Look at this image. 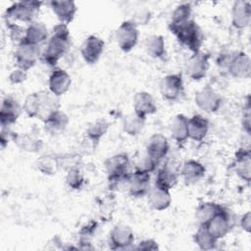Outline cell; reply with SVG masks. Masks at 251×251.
Masks as SVG:
<instances>
[{
    "instance_id": "25",
    "label": "cell",
    "mask_w": 251,
    "mask_h": 251,
    "mask_svg": "<svg viewBox=\"0 0 251 251\" xmlns=\"http://www.w3.org/2000/svg\"><path fill=\"white\" fill-rule=\"evenodd\" d=\"M69 117L66 113L61 110H57L53 112L43 123L44 129L46 132L52 135H57L62 133L69 125Z\"/></svg>"
},
{
    "instance_id": "41",
    "label": "cell",
    "mask_w": 251,
    "mask_h": 251,
    "mask_svg": "<svg viewBox=\"0 0 251 251\" xmlns=\"http://www.w3.org/2000/svg\"><path fill=\"white\" fill-rule=\"evenodd\" d=\"M151 19V13L146 10V9H142V10H139L137 11L132 20H130L135 25H146Z\"/></svg>"
},
{
    "instance_id": "3",
    "label": "cell",
    "mask_w": 251,
    "mask_h": 251,
    "mask_svg": "<svg viewBox=\"0 0 251 251\" xmlns=\"http://www.w3.org/2000/svg\"><path fill=\"white\" fill-rule=\"evenodd\" d=\"M105 170L111 187H116L128 180L132 171L129 157L126 153H119L105 160Z\"/></svg>"
},
{
    "instance_id": "37",
    "label": "cell",
    "mask_w": 251,
    "mask_h": 251,
    "mask_svg": "<svg viewBox=\"0 0 251 251\" xmlns=\"http://www.w3.org/2000/svg\"><path fill=\"white\" fill-rule=\"evenodd\" d=\"M60 166L57 158L53 156H41L36 161V167L39 172L46 176H52L56 174Z\"/></svg>"
},
{
    "instance_id": "27",
    "label": "cell",
    "mask_w": 251,
    "mask_h": 251,
    "mask_svg": "<svg viewBox=\"0 0 251 251\" xmlns=\"http://www.w3.org/2000/svg\"><path fill=\"white\" fill-rule=\"evenodd\" d=\"M147 196L149 206L156 211H164L168 209L172 203L170 191L163 190L156 186L149 190Z\"/></svg>"
},
{
    "instance_id": "42",
    "label": "cell",
    "mask_w": 251,
    "mask_h": 251,
    "mask_svg": "<svg viewBox=\"0 0 251 251\" xmlns=\"http://www.w3.org/2000/svg\"><path fill=\"white\" fill-rule=\"evenodd\" d=\"M25 78H26V72L20 68L15 69L9 75V80L13 84L22 83L25 80Z\"/></svg>"
},
{
    "instance_id": "13",
    "label": "cell",
    "mask_w": 251,
    "mask_h": 251,
    "mask_svg": "<svg viewBox=\"0 0 251 251\" xmlns=\"http://www.w3.org/2000/svg\"><path fill=\"white\" fill-rule=\"evenodd\" d=\"M134 242V235L130 227L119 225L109 234V246L112 250H123L129 248Z\"/></svg>"
},
{
    "instance_id": "45",
    "label": "cell",
    "mask_w": 251,
    "mask_h": 251,
    "mask_svg": "<svg viewBox=\"0 0 251 251\" xmlns=\"http://www.w3.org/2000/svg\"><path fill=\"white\" fill-rule=\"evenodd\" d=\"M240 225H241V227H242L245 231H247V232L250 231V226H251V216H250V212H246V213L242 216V218H241V220H240Z\"/></svg>"
},
{
    "instance_id": "21",
    "label": "cell",
    "mask_w": 251,
    "mask_h": 251,
    "mask_svg": "<svg viewBox=\"0 0 251 251\" xmlns=\"http://www.w3.org/2000/svg\"><path fill=\"white\" fill-rule=\"evenodd\" d=\"M133 110L134 114L145 120L147 116L153 115L157 112V105L153 96L149 92L139 91L133 98Z\"/></svg>"
},
{
    "instance_id": "22",
    "label": "cell",
    "mask_w": 251,
    "mask_h": 251,
    "mask_svg": "<svg viewBox=\"0 0 251 251\" xmlns=\"http://www.w3.org/2000/svg\"><path fill=\"white\" fill-rule=\"evenodd\" d=\"M206 169L200 162L190 159L183 163L180 175L186 184H194L205 176Z\"/></svg>"
},
{
    "instance_id": "38",
    "label": "cell",
    "mask_w": 251,
    "mask_h": 251,
    "mask_svg": "<svg viewBox=\"0 0 251 251\" xmlns=\"http://www.w3.org/2000/svg\"><path fill=\"white\" fill-rule=\"evenodd\" d=\"M97 226H98L97 222L90 221L87 224H85L84 226H82L81 228L79 229V232H78V235H79L78 242L81 245H85L83 249H88L87 246L90 245L91 239H92L93 235L95 234Z\"/></svg>"
},
{
    "instance_id": "40",
    "label": "cell",
    "mask_w": 251,
    "mask_h": 251,
    "mask_svg": "<svg viewBox=\"0 0 251 251\" xmlns=\"http://www.w3.org/2000/svg\"><path fill=\"white\" fill-rule=\"evenodd\" d=\"M159 163H157L155 160H153L151 157H149L146 153L143 157H141L136 166H135V169L136 170H140V171H145V172H148V173H152L156 170L157 166H158Z\"/></svg>"
},
{
    "instance_id": "6",
    "label": "cell",
    "mask_w": 251,
    "mask_h": 251,
    "mask_svg": "<svg viewBox=\"0 0 251 251\" xmlns=\"http://www.w3.org/2000/svg\"><path fill=\"white\" fill-rule=\"evenodd\" d=\"M40 57L41 51L39 45L31 44L24 39L18 43L15 52V62L17 64V68L27 72L35 65Z\"/></svg>"
},
{
    "instance_id": "32",
    "label": "cell",
    "mask_w": 251,
    "mask_h": 251,
    "mask_svg": "<svg viewBox=\"0 0 251 251\" xmlns=\"http://www.w3.org/2000/svg\"><path fill=\"white\" fill-rule=\"evenodd\" d=\"M145 49L147 54L154 59H161L166 55L165 39L160 34H153L146 38Z\"/></svg>"
},
{
    "instance_id": "7",
    "label": "cell",
    "mask_w": 251,
    "mask_h": 251,
    "mask_svg": "<svg viewBox=\"0 0 251 251\" xmlns=\"http://www.w3.org/2000/svg\"><path fill=\"white\" fill-rule=\"evenodd\" d=\"M160 92L167 101H176L184 94V84L181 74L165 75L160 82Z\"/></svg>"
},
{
    "instance_id": "24",
    "label": "cell",
    "mask_w": 251,
    "mask_h": 251,
    "mask_svg": "<svg viewBox=\"0 0 251 251\" xmlns=\"http://www.w3.org/2000/svg\"><path fill=\"white\" fill-rule=\"evenodd\" d=\"M209 121L205 117L196 114L188 119V138L194 141H202L209 131Z\"/></svg>"
},
{
    "instance_id": "10",
    "label": "cell",
    "mask_w": 251,
    "mask_h": 251,
    "mask_svg": "<svg viewBox=\"0 0 251 251\" xmlns=\"http://www.w3.org/2000/svg\"><path fill=\"white\" fill-rule=\"evenodd\" d=\"M196 106L205 113H215L221 108L222 98L210 86H205L195 93Z\"/></svg>"
},
{
    "instance_id": "12",
    "label": "cell",
    "mask_w": 251,
    "mask_h": 251,
    "mask_svg": "<svg viewBox=\"0 0 251 251\" xmlns=\"http://www.w3.org/2000/svg\"><path fill=\"white\" fill-rule=\"evenodd\" d=\"M150 173L134 169L128 180V192L132 197H143L147 195L150 190Z\"/></svg>"
},
{
    "instance_id": "8",
    "label": "cell",
    "mask_w": 251,
    "mask_h": 251,
    "mask_svg": "<svg viewBox=\"0 0 251 251\" xmlns=\"http://www.w3.org/2000/svg\"><path fill=\"white\" fill-rule=\"evenodd\" d=\"M138 29L131 21L123 22L116 31V39L119 47L124 52L131 51L138 41Z\"/></svg>"
},
{
    "instance_id": "2",
    "label": "cell",
    "mask_w": 251,
    "mask_h": 251,
    "mask_svg": "<svg viewBox=\"0 0 251 251\" xmlns=\"http://www.w3.org/2000/svg\"><path fill=\"white\" fill-rule=\"evenodd\" d=\"M59 97L50 91L30 93L24 102V111L29 118H37L43 122L55 111L59 110Z\"/></svg>"
},
{
    "instance_id": "35",
    "label": "cell",
    "mask_w": 251,
    "mask_h": 251,
    "mask_svg": "<svg viewBox=\"0 0 251 251\" xmlns=\"http://www.w3.org/2000/svg\"><path fill=\"white\" fill-rule=\"evenodd\" d=\"M191 6L189 3H182L176 7V9L172 13L171 22L169 24V26H177L180 25H183L190 21L191 17Z\"/></svg>"
},
{
    "instance_id": "26",
    "label": "cell",
    "mask_w": 251,
    "mask_h": 251,
    "mask_svg": "<svg viewBox=\"0 0 251 251\" xmlns=\"http://www.w3.org/2000/svg\"><path fill=\"white\" fill-rule=\"evenodd\" d=\"M12 139L20 149L26 152H38L43 146L42 140L31 132L13 133Z\"/></svg>"
},
{
    "instance_id": "33",
    "label": "cell",
    "mask_w": 251,
    "mask_h": 251,
    "mask_svg": "<svg viewBox=\"0 0 251 251\" xmlns=\"http://www.w3.org/2000/svg\"><path fill=\"white\" fill-rule=\"evenodd\" d=\"M222 208V205L215 202H205L200 204L196 209L195 213V218L198 225L201 226H205Z\"/></svg>"
},
{
    "instance_id": "9",
    "label": "cell",
    "mask_w": 251,
    "mask_h": 251,
    "mask_svg": "<svg viewBox=\"0 0 251 251\" xmlns=\"http://www.w3.org/2000/svg\"><path fill=\"white\" fill-rule=\"evenodd\" d=\"M210 55L204 52L194 53L186 62V75L193 80H200L204 78L208 73L210 63Z\"/></svg>"
},
{
    "instance_id": "15",
    "label": "cell",
    "mask_w": 251,
    "mask_h": 251,
    "mask_svg": "<svg viewBox=\"0 0 251 251\" xmlns=\"http://www.w3.org/2000/svg\"><path fill=\"white\" fill-rule=\"evenodd\" d=\"M228 74L235 78H248L251 72L249 56L242 51L233 53L226 68Z\"/></svg>"
},
{
    "instance_id": "20",
    "label": "cell",
    "mask_w": 251,
    "mask_h": 251,
    "mask_svg": "<svg viewBox=\"0 0 251 251\" xmlns=\"http://www.w3.org/2000/svg\"><path fill=\"white\" fill-rule=\"evenodd\" d=\"M49 5L57 19L60 21V24L68 25L75 19L77 8L74 1L53 0L49 2Z\"/></svg>"
},
{
    "instance_id": "16",
    "label": "cell",
    "mask_w": 251,
    "mask_h": 251,
    "mask_svg": "<svg viewBox=\"0 0 251 251\" xmlns=\"http://www.w3.org/2000/svg\"><path fill=\"white\" fill-rule=\"evenodd\" d=\"M169 149V141L162 133H154L147 140L146 154L157 163H160L168 155Z\"/></svg>"
},
{
    "instance_id": "36",
    "label": "cell",
    "mask_w": 251,
    "mask_h": 251,
    "mask_svg": "<svg viewBox=\"0 0 251 251\" xmlns=\"http://www.w3.org/2000/svg\"><path fill=\"white\" fill-rule=\"evenodd\" d=\"M145 120L138 117L136 114H130L125 117L123 121V129L124 131L131 136H136L140 133L144 126Z\"/></svg>"
},
{
    "instance_id": "19",
    "label": "cell",
    "mask_w": 251,
    "mask_h": 251,
    "mask_svg": "<svg viewBox=\"0 0 251 251\" xmlns=\"http://www.w3.org/2000/svg\"><path fill=\"white\" fill-rule=\"evenodd\" d=\"M251 22V4L248 1L237 0L231 8V23L235 28L242 29Z\"/></svg>"
},
{
    "instance_id": "44",
    "label": "cell",
    "mask_w": 251,
    "mask_h": 251,
    "mask_svg": "<svg viewBox=\"0 0 251 251\" xmlns=\"http://www.w3.org/2000/svg\"><path fill=\"white\" fill-rule=\"evenodd\" d=\"M158 248L159 247H158L157 242L155 240H153V239L142 240L135 247V249H138V250H157Z\"/></svg>"
},
{
    "instance_id": "14",
    "label": "cell",
    "mask_w": 251,
    "mask_h": 251,
    "mask_svg": "<svg viewBox=\"0 0 251 251\" xmlns=\"http://www.w3.org/2000/svg\"><path fill=\"white\" fill-rule=\"evenodd\" d=\"M104 47L105 43L100 37L96 35H89L85 38L80 47L81 57L85 63L93 65L99 61L103 54Z\"/></svg>"
},
{
    "instance_id": "43",
    "label": "cell",
    "mask_w": 251,
    "mask_h": 251,
    "mask_svg": "<svg viewBox=\"0 0 251 251\" xmlns=\"http://www.w3.org/2000/svg\"><path fill=\"white\" fill-rule=\"evenodd\" d=\"M242 126L243 129L249 134L250 133V101L249 98L244 106L243 116H242Z\"/></svg>"
},
{
    "instance_id": "28",
    "label": "cell",
    "mask_w": 251,
    "mask_h": 251,
    "mask_svg": "<svg viewBox=\"0 0 251 251\" xmlns=\"http://www.w3.org/2000/svg\"><path fill=\"white\" fill-rule=\"evenodd\" d=\"M171 134L174 140L182 144L188 139V118L183 114H177L171 125Z\"/></svg>"
},
{
    "instance_id": "5",
    "label": "cell",
    "mask_w": 251,
    "mask_h": 251,
    "mask_svg": "<svg viewBox=\"0 0 251 251\" xmlns=\"http://www.w3.org/2000/svg\"><path fill=\"white\" fill-rule=\"evenodd\" d=\"M42 4L40 1L31 0L14 3L5 12L6 25H18V22L29 25L35 22Z\"/></svg>"
},
{
    "instance_id": "29",
    "label": "cell",
    "mask_w": 251,
    "mask_h": 251,
    "mask_svg": "<svg viewBox=\"0 0 251 251\" xmlns=\"http://www.w3.org/2000/svg\"><path fill=\"white\" fill-rule=\"evenodd\" d=\"M48 38V30L43 23L33 22L25 27V32L24 40L34 44L39 45Z\"/></svg>"
},
{
    "instance_id": "4",
    "label": "cell",
    "mask_w": 251,
    "mask_h": 251,
    "mask_svg": "<svg viewBox=\"0 0 251 251\" xmlns=\"http://www.w3.org/2000/svg\"><path fill=\"white\" fill-rule=\"evenodd\" d=\"M169 28L181 45L185 46L193 54L200 52L204 36L200 26L195 21L190 20L183 25L169 26Z\"/></svg>"
},
{
    "instance_id": "39",
    "label": "cell",
    "mask_w": 251,
    "mask_h": 251,
    "mask_svg": "<svg viewBox=\"0 0 251 251\" xmlns=\"http://www.w3.org/2000/svg\"><path fill=\"white\" fill-rule=\"evenodd\" d=\"M66 182L72 189H80L84 183V176L81 170L77 167H72L67 174Z\"/></svg>"
},
{
    "instance_id": "23",
    "label": "cell",
    "mask_w": 251,
    "mask_h": 251,
    "mask_svg": "<svg viewBox=\"0 0 251 251\" xmlns=\"http://www.w3.org/2000/svg\"><path fill=\"white\" fill-rule=\"evenodd\" d=\"M234 171L236 175L246 182L250 181L251 176V153L249 149L239 148L235 152Z\"/></svg>"
},
{
    "instance_id": "11",
    "label": "cell",
    "mask_w": 251,
    "mask_h": 251,
    "mask_svg": "<svg viewBox=\"0 0 251 251\" xmlns=\"http://www.w3.org/2000/svg\"><path fill=\"white\" fill-rule=\"evenodd\" d=\"M208 231L216 238H224L230 230L231 221L230 216L226 208H222L205 226Z\"/></svg>"
},
{
    "instance_id": "1",
    "label": "cell",
    "mask_w": 251,
    "mask_h": 251,
    "mask_svg": "<svg viewBox=\"0 0 251 251\" xmlns=\"http://www.w3.org/2000/svg\"><path fill=\"white\" fill-rule=\"evenodd\" d=\"M71 47V35L68 25L58 24L53 27L52 34L48 39L45 50L41 54L42 61L50 66L57 65L59 60L63 58Z\"/></svg>"
},
{
    "instance_id": "17",
    "label": "cell",
    "mask_w": 251,
    "mask_h": 251,
    "mask_svg": "<svg viewBox=\"0 0 251 251\" xmlns=\"http://www.w3.org/2000/svg\"><path fill=\"white\" fill-rule=\"evenodd\" d=\"M21 114V107L12 96H6L2 100L0 109V125L2 127H9L15 124Z\"/></svg>"
},
{
    "instance_id": "30",
    "label": "cell",
    "mask_w": 251,
    "mask_h": 251,
    "mask_svg": "<svg viewBox=\"0 0 251 251\" xmlns=\"http://www.w3.org/2000/svg\"><path fill=\"white\" fill-rule=\"evenodd\" d=\"M177 178V173L175 170L169 166H164L158 170L155 178V186L163 190L170 191L176 184Z\"/></svg>"
},
{
    "instance_id": "34",
    "label": "cell",
    "mask_w": 251,
    "mask_h": 251,
    "mask_svg": "<svg viewBox=\"0 0 251 251\" xmlns=\"http://www.w3.org/2000/svg\"><path fill=\"white\" fill-rule=\"evenodd\" d=\"M194 242L202 250L215 249L217 246L218 239H216L205 226H199L197 231L193 235Z\"/></svg>"
},
{
    "instance_id": "18",
    "label": "cell",
    "mask_w": 251,
    "mask_h": 251,
    "mask_svg": "<svg viewBox=\"0 0 251 251\" xmlns=\"http://www.w3.org/2000/svg\"><path fill=\"white\" fill-rule=\"evenodd\" d=\"M71 84L72 78L70 75L62 69H55L48 79L49 91L57 97L64 95L70 89Z\"/></svg>"
},
{
    "instance_id": "31",
    "label": "cell",
    "mask_w": 251,
    "mask_h": 251,
    "mask_svg": "<svg viewBox=\"0 0 251 251\" xmlns=\"http://www.w3.org/2000/svg\"><path fill=\"white\" fill-rule=\"evenodd\" d=\"M110 122H108L106 119L100 118L92 122L87 129H86V136L87 139L95 146L100 139L106 134L108 129L110 128Z\"/></svg>"
}]
</instances>
